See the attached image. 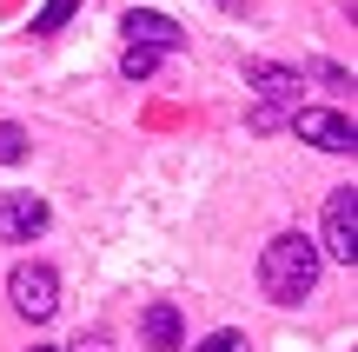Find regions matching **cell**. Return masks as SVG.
<instances>
[{"label":"cell","mask_w":358,"mask_h":352,"mask_svg":"<svg viewBox=\"0 0 358 352\" xmlns=\"http://www.w3.org/2000/svg\"><path fill=\"white\" fill-rule=\"evenodd\" d=\"M312 246H319V260H338V266L358 260V186H338L325 199V226H319Z\"/></svg>","instance_id":"7a4b0ae2"},{"label":"cell","mask_w":358,"mask_h":352,"mask_svg":"<svg viewBox=\"0 0 358 352\" xmlns=\"http://www.w3.org/2000/svg\"><path fill=\"white\" fill-rule=\"evenodd\" d=\"M20 160H27V127L0 120V167H20Z\"/></svg>","instance_id":"9c48e42d"},{"label":"cell","mask_w":358,"mask_h":352,"mask_svg":"<svg viewBox=\"0 0 358 352\" xmlns=\"http://www.w3.org/2000/svg\"><path fill=\"white\" fill-rule=\"evenodd\" d=\"M140 332H146V346H153V352H179V339H186V326H179V306L153 300V306L140 313Z\"/></svg>","instance_id":"ba28073f"},{"label":"cell","mask_w":358,"mask_h":352,"mask_svg":"<svg viewBox=\"0 0 358 352\" xmlns=\"http://www.w3.org/2000/svg\"><path fill=\"white\" fill-rule=\"evenodd\" d=\"M245 87L266 106H279V113H285V100H299V73L292 66H272V60H245Z\"/></svg>","instance_id":"52a82bcc"},{"label":"cell","mask_w":358,"mask_h":352,"mask_svg":"<svg viewBox=\"0 0 358 352\" xmlns=\"http://www.w3.org/2000/svg\"><path fill=\"white\" fill-rule=\"evenodd\" d=\"M47 199L40 193H0V239L7 246H27V239H40L47 233Z\"/></svg>","instance_id":"5b68a950"},{"label":"cell","mask_w":358,"mask_h":352,"mask_svg":"<svg viewBox=\"0 0 358 352\" xmlns=\"http://www.w3.org/2000/svg\"><path fill=\"white\" fill-rule=\"evenodd\" d=\"M192 352H252V346H245V332H232V326H219V332H206V339L192 346Z\"/></svg>","instance_id":"8fae6325"},{"label":"cell","mask_w":358,"mask_h":352,"mask_svg":"<svg viewBox=\"0 0 358 352\" xmlns=\"http://www.w3.org/2000/svg\"><path fill=\"white\" fill-rule=\"evenodd\" d=\"M66 13H73V0H47V13H40V20H34V34H53V27H60Z\"/></svg>","instance_id":"7c38bea8"},{"label":"cell","mask_w":358,"mask_h":352,"mask_svg":"<svg viewBox=\"0 0 358 352\" xmlns=\"http://www.w3.org/2000/svg\"><path fill=\"white\" fill-rule=\"evenodd\" d=\"M153 66H159V53H146V47L120 53V73H127V80H153Z\"/></svg>","instance_id":"30bf717a"},{"label":"cell","mask_w":358,"mask_h":352,"mask_svg":"<svg viewBox=\"0 0 358 352\" xmlns=\"http://www.w3.org/2000/svg\"><path fill=\"white\" fill-rule=\"evenodd\" d=\"M120 34H127V47H146V53H173L179 47V20L173 13H153V7H133L127 20H120Z\"/></svg>","instance_id":"8992f818"},{"label":"cell","mask_w":358,"mask_h":352,"mask_svg":"<svg viewBox=\"0 0 358 352\" xmlns=\"http://www.w3.org/2000/svg\"><path fill=\"white\" fill-rule=\"evenodd\" d=\"M319 273H325V260H319V246H312V233H279V239H266V253H259V286H266L272 306L312 300Z\"/></svg>","instance_id":"6da1fadb"},{"label":"cell","mask_w":358,"mask_h":352,"mask_svg":"<svg viewBox=\"0 0 358 352\" xmlns=\"http://www.w3.org/2000/svg\"><path fill=\"white\" fill-rule=\"evenodd\" d=\"M285 127H292L299 140H312L319 153H352V146H358V140H352V120L332 113V106H292Z\"/></svg>","instance_id":"277c9868"},{"label":"cell","mask_w":358,"mask_h":352,"mask_svg":"<svg viewBox=\"0 0 358 352\" xmlns=\"http://www.w3.org/2000/svg\"><path fill=\"white\" fill-rule=\"evenodd\" d=\"M66 352H113V339H106V332H80Z\"/></svg>","instance_id":"4fadbf2b"},{"label":"cell","mask_w":358,"mask_h":352,"mask_svg":"<svg viewBox=\"0 0 358 352\" xmlns=\"http://www.w3.org/2000/svg\"><path fill=\"white\" fill-rule=\"evenodd\" d=\"M7 300H13V313H27V319H53L60 313V273L40 266V260H20L7 273Z\"/></svg>","instance_id":"3957f363"},{"label":"cell","mask_w":358,"mask_h":352,"mask_svg":"<svg viewBox=\"0 0 358 352\" xmlns=\"http://www.w3.org/2000/svg\"><path fill=\"white\" fill-rule=\"evenodd\" d=\"M252 127L272 133V127H285V113H279V106H252Z\"/></svg>","instance_id":"5bb4252c"},{"label":"cell","mask_w":358,"mask_h":352,"mask_svg":"<svg viewBox=\"0 0 358 352\" xmlns=\"http://www.w3.org/2000/svg\"><path fill=\"white\" fill-rule=\"evenodd\" d=\"M34 352H60V346H34Z\"/></svg>","instance_id":"2e32d148"},{"label":"cell","mask_w":358,"mask_h":352,"mask_svg":"<svg viewBox=\"0 0 358 352\" xmlns=\"http://www.w3.org/2000/svg\"><path fill=\"white\" fill-rule=\"evenodd\" d=\"M219 7H226V13H245V7H252V0H219Z\"/></svg>","instance_id":"9a60e30c"}]
</instances>
